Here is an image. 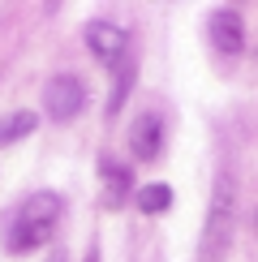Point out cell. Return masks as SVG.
Instances as JSON below:
<instances>
[{
  "label": "cell",
  "instance_id": "6da1fadb",
  "mask_svg": "<svg viewBox=\"0 0 258 262\" xmlns=\"http://www.w3.org/2000/svg\"><path fill=\"white\" fill-rule=\"evenodd\" d=\"M60 211H64V202H60V193H52V189H35L30 198H22L13 220L5 224V249L9 254H30V249L48 245Z\"/></svg>",
  "mask_w": 258,
  "mask_h": 262
},
{
  "label": "cell",
  "instance_id": "7a4b0ae2",
  "mask_svg": "<svg viewBox=\"0 0 258 262\" xmlns=\"http://www.w3.org/2000/svg\"><path fill=\"white\" fill-rule=\"evenodd\" d=\"M232 220H236V185H232V172H220L215 177V193H211V211H207V228H202L198 262H224L228 258Z\"/></svg>",
  "mask_w": 258,
  "mask_h": 262
},
{
  "label": "cell",
  "instance_id": "3957f363",
  "mask_svg": "<svg viewBox=\"0 0 258 262\" xmlns=\"http://www.w3.org/2000/svg\"><path fill=\"white\" fill-rule=\"evenodd\" d=\"M43 103H48V116L52 121H73V116L86 107V82L78 73H56V78H48L43 86Z\"/></svg>",
  "mask_w": 258,
  "mask_h": 262
},
{
  "label": "cell",
  "instance_id": "277c9868",
  "mask_svg": "<svg viewBox=\"0 0 258 262\" xmlns=\"http://www.w3.org/2000/svg\"><path fill=\"white\" fill-rule=\"evenodd\" d=\"M86 48H91V56L107 64V69H121L125 64V48H129V35L116 21H103V17H95V21H86Z\"/></svg>",
  "mask_w": 258,
  "mask_h": 262
},
{
  "label": "cell",
  "instance_id": "5b68a950",
  "mask_svg": "<svg viewBox=\"0 0 258 262\" xmlns=\"http://www.w3.org/2000/svg\"><path fill=\"white\" fill-rule=\"evenodd\" d=\"M159 146H164V116L159 112H142L134 125H129V150H134V159H159Z\"/></svg>",
  "mask_w": 258,
  "mask_h": 262
},
{
  "label": "cell",
  "instance_id": "8992f818",
  "mask_svg": "<svg viewBox=\"0 0 258 262\" xmlns=\"http://www.w3.org/2000/svg\"><path fill=\"white\" fill-rule=\"evenodd\" d=\"M207 26H211V43L220 52H241L245 48V21L236 9H215Z\"/></svg>",
  "mask_w": 258,
  "mask_h": 262
},
{
  "label": "cell",
  "instance_id": "52a82bcc",
  "mask_svg": "<svg viewBox=\"0 0 258 262\" xmlns=\"http://www.w3.org/2000/svg\"><path fill=\"white\" fill-rule=\"evenodd\" d=\"M99 172H103V206L116 211L129 193H134V172L116 159H99Z\"/></svg>",
  "mask_w": 258,
  "mask_h": 262
},
{
  "label": "cell",
  "instance_id": "ba28073f",
  "mask_svg": "<svg viewBox=\"0 0 258 262\" xmlns=\"http://www.w3.org/2000/svg\"><path fill=\"white\" fill-rule=\"evenodd\" d=\"M35 125H39L35 112H9V116H0V146H9V142L26 138V134H35Z\"/></svg>",
  "mask_w": 258,
  "mask_h": 262
},
{
  "label": "cell",
  "instance_id": "9c48e42d",
  "mask_svg": "<svg viewBox=\"0 0 258 262\" xmlns=\"http://www.w3.org/2000/svg\"><path fill=\"white\" fill-rule=\"evenodd\" d=\"M134 202H138L142 215H164L172 206V189H168V185H142V189L134 193Z\"/></svg>",
  "mask_w": 258,
  "mask_h": 262
},
{
  "label": "cell",
  "instance_id": "30bf717a",
  "mask_svg": "<svg viewBox=\"0 0 258 262\" xmlns=\"http://www.w3.org/2000/svg\"><path fill=\"white\" fill-rule=\"evenodd\" d=\"M138 78V69H134V60H125L121 69H116V82H112V95H107V116H116L121 112V103H125V95H129V86H134Z\"/></svg>",
  "mask_w": 258,
  "mask_h": 262
},
{
  "label": "cell",
  "instance_id": "8fae6325",
  "mask_svg": "<svg viewBox=\"0 0 258 262\" xmlns=\"http://www.w3.org/2000/svg\"><path fill=\"white\" fill-rule=\"evenodd\" d=\"M86 262H99V249H95V245L86 249Z\"/></svg>",
  "mask_w": 258,
  "mask_h": 262
},
{
  "label": "cell",
  "instance_id": "7c38bea8",
  "mask_svg": "<svg viewBox=\"0 0 258 262\" xmlns=\"http://www.w3.org/2000/svg\"><path fill=\"white\" fill-rule=\"evenodd\" d=\"M52 262H64V249H52Z\"/></svg>",
  "mask_w": 258,
  "mask_h": 262
}]
</instances>
